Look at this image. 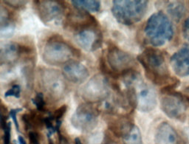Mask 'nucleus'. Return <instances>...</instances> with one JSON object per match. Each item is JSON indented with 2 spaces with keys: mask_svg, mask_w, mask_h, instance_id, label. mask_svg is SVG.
I'll return each instance as SVG.
<instances>
[{
  "mask_svg": "<svg viewBox=\"0 0 189 144\" xmlns=\"http://www.w3.org/2000/svg\"><path fill=\"white\" fill-rule=\"evenodd\" d=\"M70 55L67 45L57 41H50L44 51V60L50 64H59L67 61Z\"/></svg>",
  "mask_w": 189,
  "mask_h": 144,
  "instance_id": "1",
  "label": "nucleus"
},
{
  "mask_svg": "<svg viewBox=\"0 0 189 144\" xmlns=\"http://www.w3.org/2000/svg\"><path fill=\"white\" fill-rule=\"evenodd\" d=\"M97 115L93 106L81 105L72 115V123L74 127L81 130H89L96 126Z\"/></svg>",
  "mask_w": 189,
  "mask_h": 144,
  "instance_id": "2",
  "label": "nucleus"
},
{
  "mask_svg": "<svg viewBox=\"0 0 189 144\" xmlns=\"http://www.w3.org/2000/svg\"><path fill=\"white\" fill-rule=\"evenodd\" d=\"M38 3V16L44 22H49L63 14V7L59 1H39Z\"/></svg>",
  "mask_w": 189,
  "mask_h": 144,
  "instance_id": "3",
  "label": "nucleus"
},
{
  "mask_svg": "<svg viewBox=\"0 0 189 144\" xmlns=\"http://www.w3.org/2000/svg\"><path fill=\"white\" fill-rule=\"evenodd\" d=\"M91 27L81 30L76 35V41L84 49L93 51L98 49L101 44V37L100 34L97 33L94 30L91 29Z\"/></svg>",
  "mask_w": 189,
  "mask_h": 144,
  "instance_id": "4",
  "label": "nucleus"
},
{
  "mask_svg": "<svg viewBox=\"0 0 189 144\" xmlns=\"http://www.w3.org/2000/svg\"><path fill=\"white\" fill-rule=\"evenodd\" d=\"M65 76L74 83H81L87 79L89 72L87 68L75 62H69L64 67Z\"/></svg>",
  "mask_w": 189,
  "mask_h": 144,
  "instance_id": "5",
  "label": "nucleus"
},
{
  "mask_svg": "<svg viewBox=\"0 0 189 144\" xmlns=\"http://www.w3.org/2000/svg\"><path fill=\"white\" fill-rule=\"evenodd\" d=\"M21 53L20 46L17 47L14 43H7L0 47V62L9 63L17 59Z\"/></svg>",
  "mask_w": 189,
  "mask_h": 144,
  "instance_id": "6",
  "label": "nucleus"
},
{
  "mask_svg": "<svg viewBox=\"0 0 189 144\" xmlns=\"http://www.w3.org/2000/svg\"><path fill=\"white\" fill-rule=\"evenodd\" d=\"M72 3L75 7L81 10H87V11L96 12L98 11L101 7L100 1H89V0H74Z\"/></svg>",
  "mask_w": 189,
  "mask_h": 144,
  "instance_id": "7",
  "label": "nucleus"
},
{
  "mask_svg": "<svg viewBox=\"0 0 189 144\" xmlns=\"http://www.w3.org/2000/svg\"><path fill=\"white\" fill-rule=\"evenodd\" d=\"M32 102L35 105L37 110L40 111V112H42V111L44 110L45 101H44V95L42 93H37L35 98L32 99Z\"/></svg>",
  "mask_w": 189,
  "mask_h": 144,
  "instance_id": "8",
  "label": "nucleus"
},
{
  "mask_svg": "<svg viewBox=\"0 0 189 144\" xmlns=\"http://www.w3.org/2000/svg\"><path fill=\"white\" fill-rule=\"evenodd\" d=\"M9 13L6 9L0 7V28H4L8 25Z\"/></svg>",
  "mask_w": 189,
  "mask_h": 144,
  "instance_id": "9",
  "label": "nucleus"
},
{
  "mask_svg": "<svg viewBox=\"0 0 189 144\" xmlns=\"http://www.w3.org/2000/svg\"><path fill=\"white\" fill-rule=\"evenodd\" d=\"M20 93H21V87L19 85L15 84L13 85L10 90H7L4 94L5 97H9V96H13L15 98H19L20 97Z\"/></svg>",
  "mask_w": 189,
  "mask_h": 144,
  "instance_id": "10",
  "label": "nucleus"
},
{
  "mask_svg": "<svg viewBox=\"0 0 189 144\" xmlns=\"http://www.w3.org/2000/svg\"><path fill=\"white\" fill-rule=\"evenodd\" d=\"M67 109V106L66 105H64V106H61L59 109H58L57 110H56V112L53 114H50L53 118V120H55L56 121H61V118L64 115V113L66 112Z\"/></svg>",
  "mask_w": 189,
  "mask_h": 144,
  "instance_id": "11",
  "label": "nucleus"
},
{
  "mask_svg": "<svg viewBox=\"0 0 189 144\" xmlns=\"http://www.w3.org/2000/svg\"><path fill=\"white\" fill-rule=\"evenodd\" d=\"M11 124L10 122H7V126L3 129L4 130V143L10 144V130H11Z\"/></svg>",
  "mask_w": 189,
  "mask_h": 144,
  "instance_id": "12",
  "label": "nucleus"
},
{
  "mask_svg": "<svg viewBox=\"0 0 189 144\" xmlns=\"http://www.w3.org/2000/svg\"><path fill=\"white\" fill-rule=\"evenodd\" d=\"M4 109H5V108H4V106L0 107V126H1V127L2 128V130L7 124V123L6 122V121H7V115H6V111H4Z\"/></svg>",
  "mask_w": 189,
  "mask_h": 144,
  "instance_id": "13",
  "label": "nucleus"
},
{
  "mask_svg": "<svg viewBox=\"0 0 189 144\" xmlns=\"http://www.w3.org/2000/svg\"><path fill=\"white\" fill-rule=\"evenodd\" d=\"M22 110V109H11V110L9 112V115H10V116L12 118V119H13V122H14V124H15V127H16V130H17L18 132L19 131V124H18L17 118H16V114Z\"/></svg>",
  "mask_w": 189,
  "mask_h": 144,
  "instance_id": "14",
  "label": "nucleus"
},
{
  "mask_svg": "<svg viewBox=\"0 0 189 144\" xmlns=\"http://www.w3.org/2000/svg\"><path fill=\"white\" fill-rule=\"evenodd\" d=\"M29 138L30 142L33 144H39L38 143V135L35 132H29Z\"/></svg>",
  "mask_w": 189,
  "mask_h": 144,
  "instance_id": "15",
  "label": "nucleus"
},
{
  "mask_svg": "<svg viewBox=\"0 0 189 144\" xmlns=\"http://www.w3.org/2000/svg\"><path fill=\"white\" fill-rule=\"evenodd\" d=\"M19 142L20 144H27L25 139H24L22 136H19Z\"/></svg>",
  "mask_w": 189,
  "mask_h": 144,
  "instance_id": "16",
  "label": "nucleus"
},
{
  "mask_svg": "<svg viewBox=\"0 0 189 144\" xmlns=\"http://www.w3.org/2000/svg\"><path fill=\"white\" fill-rule=\"evenodd\" d=\"M49 143H50V144H53V141H52V140H50V138H49Z\"/></svg>",
  "mask_w": 189,
  "mask_h": 144,
  "instance_id": "17",
  "label": "nucleus"
},
{
  "mask_svg": "<svg viewBox=\"0 0 189 144\" xmlns=\"http://www.w3.org/2000/svg\"><path fill=\"white\" fill-rule=\"evenodd\" d=\"M0 102H1V101H0Z\"/></svg>",
  "mask_w": 189,
  "mask_h": 144,
  "instance_id": "18",
  "label": "nucleus"
}]
</instances>
